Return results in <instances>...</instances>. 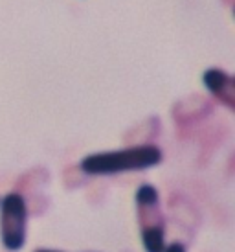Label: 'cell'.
Listing matches in <instances>:
<instances>
[{"label": "cell", "mask_w": 235, "mask_h": 252, "mask_svg": "<svg viewBox=\"0 0 235 252\" xmlns=\"http://www.w3.org/2000/svg\"><path fill=\"white\" fill-rule=\"evenodd\" d=\"M162 158L164 155L156 146L142 144L118 151L87 155L79 166L87 175H116L125 171H142L154 168L162 162Z\"/></svg>", "instance_id": "cell-1"}, {"label": "cell", "mask_w": 235, "mask_h": 252, "mask_svg": "<svg viewBox=\"0 0 235 252\" xmlns=\"http://www.w3.org/2000/svg\"><path fill=\"white\" fill-rule=\"evenodd\" d=\"M136 214H138L142 243L146 252L166 251V223L160 208L158 191L151 184H142L136 191Z\"/></svg>", "instance_id": "cell-2"}, {"label": "cell", "mask_w": 235, "mask_h": 252, "mask_svg": "<svg viewBox=\"0 0 235 252\" xmlns=\"http://www.w3.org/2000/svg\"><path fill=\"white\" fill-rule=\"evenodd\" d=\"M28 232V204L24 197L11 191L0 201V239L4 249L19 252L26 243Z\"/></svg>", "instance_id": "cell-3"}, {"label": "cell", "mask_w": 235, "mask_h": 252, "mask_svg": "<svg viewBox=\"0 0 235 252\" xmlns=\"http://www.w3.org/2000/svg\"><path fill=\"white\" fill-rule=\"evenodd\" d=\"M202 81L206 85V89L215 98H219L228 107L230 111L235 109V83L234 77L226 74L224 70H219V68H209V70L204 72L202 76Z\"/></svg>", "instance_id": "cell-4"}, {"label": "cell", "mask_w": 235, "mask_h": 252, "mask_svg": "<svg viewBox=\"0 0 235 252\" xmlns=\"http://www.w3.org/2000/svg\"><path fill=\"white\" fill-rule=\"evenodd\" d=\"M164 252H186V247L182 245L180 241H175L171 245H166V251Z\"/></svg>", "instance_id": "cell-5"}, {"label": "cell", "mask_w": 235, "mask_h": 252, "mask_svg": "<svg viewBox=\"0 0 235 252\" xmlns=\"http://www.w3.org/2000/svg\"><path fill=\"white\" fill-rule=\"evenodd\" d=\"M35 252H61V251H50V249H39V251Z\"/></svg>", "instance_id": "cell-6"}]
</instances>
